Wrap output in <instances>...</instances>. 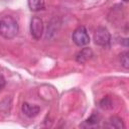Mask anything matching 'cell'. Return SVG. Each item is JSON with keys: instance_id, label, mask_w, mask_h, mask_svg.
I'll use <instances>...</instances> for the list:
<instances>
[{"instance_id": "30bf717a", "label": "cell", "mask_w": 129, "mask_h": 129, "mask_svg": "<svg viewBox=\"0 0 129 129\" xmlns=\"http://www.w3.org/2000/svg\"><path fill=\"white\" fill-rule=\"evenodd\" d=\"M99 105H100V107H101L102 109H104V110H107V109H111V108L113 107V103H112V100H111L109 97H105V98H103V99L100 101Z\"/></svg>"}, {"instance_id": "4fadbf2b", "label": "cell", "mask_w": 129, "mask_h": 129, "mask_svg": "<svg viewBox=\"0 0 129 129\" xmlns=\"http://www.w3.org/2000/svg\"><path fill=\"white\" fill-rule=\"evenodd\" d=\"M124 1H128V0H124Z\"/></svg>"}, {"instance_id": "9c48e42d", "label": "cell", "mask_w": 129, "mask_h": 129, "mask_svg": "<svg viewBox=\"0 0 129 129\" xmlns=\"http://www.w3.org/2000/svg\"><path fill=\"white\" fill-rule=\"evenodd\" d=\"M119 59L121 62V66L125 69L129 68V57H128V51H123L119 55Z\"/></svg>"}, {"instance_id": "ba28073f", "label": "cell", "mask_w": 129, "mask_h": 129, "mask_svg": "<svg viewBox=\"0 0 129 129\" xmlns=\"http://www.w3.org/2000/svg\"><path fill=\"white\" fill-rule=\"evenodd\" d=\"M108 126L111 127V128H124V127H125V125H124L122 119L119 118V117H116V116L111 117V118L109 119V121H108Z\"/></svg>"}, {"instance_id": "6da1fadb", "label": "cell", "mask_w": 129, "mask_h": 129, "mask_svg": "<svg viewBox=\"0 0 129 129\" xmlns=\"http://www.w3.org/2000/svg\"><path fill=\"white\" fill-rule=\"evenodd\" d=\"M19 30L17 21L9 15L3 16L0 19V35L5 39L14 38Z\"/></svg>"}, {"instance_id": "7a4b0ae2", "label": "cell", "mask_w": 129, "mask_h": 129, "mask_svg": "<svg viewBox=\"0 0 129 129\" xmlns=\"http://www.w3.org/2000/svg\"><path fill=\"white\" fill-rule=\"evenodd\" d=\"M72 39L74 43L80 47L86 46L90 43V35L88 33V30L84 26H80L74 30L72 34Z\"/></svg>"}, {"instance_id": "277c9868", "label": "cell", "mask_w": 129, "mask_h": 129, "mask_svg": "<svg viewBox=\"0 0 129 129\" xmlns=\"http://www.w3.org/2000/svg\"><path fill=\"white\" fill-rule=\"evenodd\" d=\"M30 33L36 40L40 39L43 33V22L39 17H32L30 21Z\"/></svg>"}, {"instance_id": "8992f818", "label": "cell", "mask_w": 129, "mask_h": 129, "mask_svg": "<svg viewBox=\"0 0 129 129\" xmlns=\"http://www.w3.org/2000/svg\"><path fill=\"white\" fill-rule=\"evenodd\" d=\"M93 56V51L91 48L89 47H85L83 48L82 50H80L78 53H77V56H76V60L80 63H85L87 62L89 59H91Z\"/></svg>"}, {"instance_id": "5b68a950", "label": "cell", "mask_w": 129, "mask_h": 129, "mask_svg": "<svg viewBox=\"0 0 129 129\" xmlns=\"http://www.w3.org/2000/svg\"><path fill=\"white\" fill-rule=\"evenodd\" d=\"M21 110H22V113L25 116H27L29 118H33V117H35L39 113L40 108L38 106H36V105H31V104L25 102V103L22 104Z\"/></svg>"}, {"instance_id": "3957f363", "label": "cell", "mask_w": 129, "mask_h": 129, "mask_svg": "<svg viewBox=\"0 0 129 129\" xmlns=\"http://www.w3.org/2000/svg\"><path fill=\"white\" fill-rule=\"evenodd\" d=\"M95 43L100 46H108L111 42V34L105 27H98L94 34Z\"/></svg>"}, {"instance_id": "8fae6325", "label": "cell", "mask_w": 129, "mask_h": 129, "mask_svg": "<svg viewBox=\"0 0 129 129\" xmlns=\"http://www.w3.org/2000/svg\"><path fill=\"white\" fill-rule=\"evenodd\" d=\"M87 124L88 127H94V126H97L98 123H99V117L97 115H92L90 118H88L85 122Z\"/></svg>"}, {"instance_id": "52a82bcc", "label": "cell", "mask_w": 129, "mask_h": 129, "mask_svg": "<svg viewBox=\"0 0 129 129\" xmlns=\"http://www.w3.org/2000/svg\"><path fill=\"white\" fill-rule=\"evenodd\" d=\"M28 7L33 12H38L43 10L45 7L44 0H28Z\"/></svg>"}, {"instance_id": "7c38bea8", "label": "cell", "mask_w": 129, "mask_h": 129, "mask_svg": "<svg viewBox=\"0 0 129 129\" xmlns=\"http://www.w3.org/2000/svg\"><path fill=\"white\" fill-rule=\"evenodd\" d=\"M4 85H5V82H4V79L2 78V77H0V91H1V89L4 87Z\"/></svg>"}]
</instances>
